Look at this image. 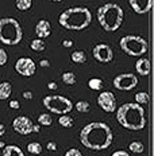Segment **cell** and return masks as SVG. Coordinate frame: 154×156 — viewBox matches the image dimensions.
Wrapping results in <instances>:
<instances>
[{
  "label": "cell",
  "mask_w": 154,
  "mask_h": 156,
  "mask_svg": "<svg viewBox=\"0 0 154 156\" xmlns=\"http://www.w3.org/2000/svg\"><path fill=\"white\" fill-rule=\"evenodd\" d=\"M114 133L111 126L101 121L89 122L80 131V141L85 148L104 151L112 144Z\"/></svg>",
  "instance_id": "6da1fadb"
},
{
  "label": "cell",
  "mask_w": 154,
  "mask_h": 156,
  "mask_svg": "<svg viewBox=\"0 0 154 156\" xmlns=\"http://www.w3.org/2000/svg\"><path fill=\"white\" fill-rule=\"evenodd\" d=\"M116 120L123 128L130 131H141L146 126L145 109L137 102H127L116 110Z\"/></svg>",
  "instance_id": "7a4b0ae2"
},
{
  "label": "cell",
  "mask_w": 154,
  "mask_h": 156,
  "mask_svg": "<svg viewBox=\"0 0 154 156\" xmlns=\"http://www.w3.org/2000/svg\"><path fill=\"white\" fill-rule=\"evenodd\" d=\"M92 22V14L87 7H72L61 12L58 23L66 30L81 31Z\"/></svg>",
  "instance_id": "3957f363"
},
{
  "label": "cell",
  "mask_w": 154,
  "mask_h": 156,
  "mask_svg": "<svg viewBox=\"0 0 154 156\" xmlns=\"http://www.w3.org/2000/svg\"><path fill=\"white\" fill-rule=\"evenodd\" d=\"M124 18L123 8L115 3H107L97 9V20L104 31L114 32L122 26Z\"/></svg>",
  "instance_id": "277c9868"
},
{
  "label": "cell",
  "mask_w": 154,
  "mask_h": 156,
  "mask_svg": "<svg viewBox=\"0 0 154 156\" xmlns=\"http://www.w3.org/2000/svg\"><path fill=\"white\" fill-rule=\"evenodd\" d=\"M22 38H23V30L16 19H0V43L7 44V46H15L21 43Z\"/></svg>",
  "instance_id": "5b68a950"
},
{
  "label": "cell",
  "mask_w": 154,
  "mask_h": 156,
  "mask_svg": "<svg viewBox=\"0 0 154 156\" xmlns=\"http://www.w3.org/2000/svg\"><path fill=\"white\" fill-rule=\"evenodd\" d=\"M120 48L124 54L131 55V57H142L147 53V41L139 35H126L120 39Z\"/></svg>",
  "instance_id": "8992f818"
},
{
  "label": "cell",
  "mask_w": 154,
  "mask_h": 156,
  "mask_svg": "<svg viewBox=\"0 0 154 156\" xmlns=\"http://www.w3.org/2000/svg\"><path fill=\"white\" fill-rule=\"evenodd\" d=\"M42 102H43V106L49 112H53L60 116L68 115L73 109V102L69 98H66V97L58 96V94H55V96H46Z\"/></svg>",
  "instance_id": "52a82bcc"
},
{
  "label": "cell",
  "mask_w": 154,
  "mask_h": 156,
  "mask_svg": "<svg viewBox=\"0 0 154 156\" xmlns=\"http://www.w3.org/2000/svg\"><path fill=\"white\" fill-rule=\"evenodd\" d=\"M114 87L122 92H129L133 90L138 85V77L133 73H122L114 78Z\"/></svg>",
  "instance_id": "ba28073f"
},
{
  "label": "cell",
  "mask_w": 154,
  "mask_h": 156,
  "mask_svg": "<svg viewBox=\"0 0 154 156\" xmlns=\"http://www.w3.org/2000/svg\"><path fill=\"white\" fill-rule=\"evenodd\" d=\"M15 70H16V73L23 77H32L35 74V70H37V65H35V62L31 58L23 57L16 61Z\"/></svg>",
  "instance_id": "9c48e42d"
},
{
  "label": "cell",
  "mask_w": 154,
  "mask_h": 156,
  "mask_svg": "<svg viewBox=\"0 0 154 156\" xmlns=\"http://www.w3.org/2000/svg\"><path fill=\"white\" fill-rule=\"evenodd\" d=\"M92 55L96 61L101 63H108L114 59V51L111 46L106 43H99L92 48Z\"/></svg>",
  "instance_id": "30bf717a"
},
{
  "label": "cell",
  "mask_w": 154,
  "mask_h": 156,
  "mask_svg": "<svg viewBox=\"0 0 154 156\" xmlns=\"http://www.w3.org/2000/svg\"><path fill=\"white\" fill-rule=\"evenodd\" d=\"M97 104L107 113H112L116 110V98L112 92H101L97 97Z\"/></svg>",
  "instance_id": "8fae6325"
},
{
  "label": "cell",
  "mask_w": 154,
  "mask_h": 156,
  "mask_svg": "<svg viewBox=\"0 0 154 156\" xmlns=\"http://www.w3.org/2000/svg\"><path fill=\"white\" fill-rule=\"evenodd\" d=\"M32 121L28 119L27 116H18L12 122V126H14V131L19 135H30L32 133Z\"/></svg>",
  "instance_id": "7c38bea8"
},
{
  "label": "cell",
  "mask_w": 154,
  "mask_h": 156,
  "mask_svg": "<svg viewBox=\"0 0 154 156\" xmlns=\"http://www.w3.org/2000/svg\"><path fill=\"white\" fill-rule=\"evenodd\" d=\"M129 3L134 12H137L138 15L147 14L153 8V0H129Z\"/></svg>",
  "instance_id": "4fadbf2b"
},
{
  "label": "cell",
  "mask_w": 154,
  "mask_h": 156,
  "mask_svg": "<svg viewBox=\"0 0 154 156\" xmlns=\"http://www.w3.org/2000/svg\"><path fill=\"white\" fill-rule=\"evenodd\" d=\"M50 32H51V26L49 23V20H46V19H41V20L37 23V26H35V34H37L38 39H42V41H43L45 38L50 37Z\"/></svg>",
  "instance_id": "5bb4252c"
},
{
  "label": "cell",
  "mask_w": 154,
  "mask_h": 156,
  "mask_svg": "<svg viewBox=\"0 0 154 156\" xmlns=\"http://www.w3.org/2000/svg\"><path fill=\"white\" fill-rule=\"evenodd\" d=\"M135 70L139 76L146 77V76H149L150 71H152V63H150V61L147 59V58L141 57L139 59L135 62Z\"/></svg>",
  "instance_id": "9a60e30c"
},
{
  "label": "cell",
  "mask_w": 154,
  "mask_h": 156,
  "mask_svg": "<svg viewBox=\"0 0 154 156\" xmlns=\"http://www.w3.org/2000/svg\"><path fill=\"white\" fill-rule=\"evenodd\" d=\"M3 156H24V154L18 145H6L3 148Z\"/></svg>",
  "instance_id": "2e32d148"
},
{
  "label": "cell",
  "mask_w": 154,
  "mask_h": 156,
  "mask_svg": "<svg viewBox=\"0 0 154 156\" xmlns=\"http://www.w3.org/2000/svg\"><path fill=\"white\" fill-rule=\"evenodd\" d=\"M12 93V86L9 82H2L0 83V100H7L9 98Z\"/></svg>",
  "instance_id": "e0dca14e"
},
{
  "label": "cell",
  "mask_w": 154,
  "mask_h": 156,
  "mask_svg": "<svg viewBox=\"0 0 154 156\" xmlns=\"http://www.w3.org/2000/svg\"><path fill=\"white\" fill-rule=\"evenodd\" d=\"M70 59H72V62H74V63H85L87 62V55H85L84 51L76 50L70 54Z\"/></svg>",
  "instance_id": "ac0fdd59"
},
{
  "label": "cell",
  "mask_w": 154,
  "mask_h": 156,
  "mask_svg": "<svg viewBox=\"0 0 154 156\" xmlns=\"http://www.w3.org/2000/svg\"><path fill=\"white\" fill-rule=\"evenodd\" d=\"M27 151L30 152L31 155H41L42 154V145L39 144L38 141H32L30 144H27Z\"/></svg>",
  "instance_id": "d6986e66"
},
{
  "label": "cell",
  "mask_w": 154,
  "mask_h": 156,
  "mask_svg": "<svg viewBox=\"0 0 154 156\" xmlns=\"http://www.w3.org/2000/svg\"><path fill=\"white\" fill-rule=\"evenodd\" d=\"M129 149L133 154H142L143 149H145V145H143L142 141H133L129 144Z\"/></svg>",
  "instance_id": "ffe728a7"
},
{
  "label": "cell",
  "mask_w": 154,
  "mask_h": 156,
  "mask_svg": "<svg viewBox=\"0 0 154 156\" xmlns=\"http://www.w3.org/2000/svg\"><path fill=\"white\" fill-rule=\"evenodd\" d=\"M58 124H60L61 126H64V128H72L73 124H74V120L72 119L70 116L64 115V116H61L60 119H58Z\"/></svg>",
  "instance_id": "44dd1931"
},
{
  "label": "cell",
  "mask_w": 154,
  "mask_h": 156,
  "mask_svg": "<svg viewBox=\"0 0 154 156\" xmlns=\"http://www.w3.org/2000/svg\"><path fill=\"white\" fill-rule=\"evenodd\" d=\"M15 5L19 11H27L31 8L32 0H15Z\"/></svg>",
  "instance_id": "7402d4cb"
},
{
  "label": "cell",
  "mask_w": 154,
  "mask_h": 156,
  "mask_svg": "<svg viewBox=\"0 0 154 156\" xmlns=\"http://www.w3.org/2000/svg\"><path fill=\"white\" fill-rule=\"evenodd\" d=\"M61 80H62V82L66 83V85H74V83H76V76H74V73H72V71L64 73Z\"/></svg>",
  "instance_id": "603a6c76"
},
{
  "label": "cell",
  "mask_w": 154,
  "mask_h": 156,
  "mask_svg": "<svg viewBox=\"0 0 154 156\" xmlns=\"http://www.w3.org/2000/svg\"><path fill=\"white\" fill-rule=\"evenodd\" d=\"M51 122H53V119H51V116L49 115V113H42V115L38 116V124L39 125L49 126V125H51Z\"/></svg>",
  "instance_id": "cb8c5ba5"
},
{
  "label": "cell",
  "mask_w": 154,
  "mask_h": 156,
  "mask_svg": "<svg viewBox=\"0 0 154 156\" xmlns=\"http://www.w3.org/2000/svg\"><path fill=\"white\" fill-rule=\"evenodd\" d=\"M30 48L34 51H43L45 48H46V46H45V42L42 41V39H34V41H31L30 43Z\"/></svg>",
  "instance_id": "d4e9b609"
},
{
  "label": "cell",
  "mask_w": 154,
  "mask_h": 156,
  "mask_svg": "<svg viewBox=\"0 0 154 156\" xmlns=\"http://www.w3.org/2000/svg\"><path fill=\"white\" fill-rule=\"evenodd\" d=\"M88 86L92 90H101V87H103V81H101L100 78H91V80L88 81Z\"/></svg>",
  "instance_id": "484cf974"
},
{
  "label": "cell",
  "mask_w": 154,
  "mask_h": 156,
  "mask_svg": "<svg viewBox=\"0 0 154 156\" xmlns=\"http://www.w3.org/2000/svg\"><path fill=\"white\" fill-rule=\"evenodd\" d=\"M149 94H147L146 92H139V93H137L135 94V102L138 104V105L142 106L143 104H147L149 102Z\"/></svg>",
  "instance_id": "4316f807"
},
{
  "label": "cell",
  "mask_w": 154,
  "mask_h": 156,
  "mask_svg": "<svg viewBox=\"0 0 154 156\" xmlns=\"http://www.w3.org/2000/svg\"><path fill=\"white\" fill-rule=\"evenodd\" d=\"M74 108H76V110L80 113H88L91 106H89V102L88 101H78V102H76Z\"/></svg>",
  "instance_id": "83f0119b"
},
{
  "label": "cell",
  "mask_w": 154,
  "mask_h": 156,
  "mask_svg": "<svg viewBox=\"0 0 154 156\" xmlns=\"http://www.w3.org/2000/svg\"><path fill=\"white\" fill-rule=\"evenodd\" d=\"M7 63V53L4 48L0 47V66H4Z\"/></svg>",
  "instance_id": "f1b7e54d"
},
{
  "label": "cell",
  "mask_w": 154,
  "mask_h": 156,
  "mask_svg": "<svg viewBox=\"0 0 154 156\" xmlns=\"http://www.w3.org/2000/svg\"><path fill=\"white\" fill-rule=\"evenodd\" d=\"M65 156H83L80 152V149L77 148H70L66 151V154H65Z\"/></svg>",
  "instance_id": "f546056e"
},
{
  "label": "cell",
  "mask_w": 154,
  "mask_h": 156,
  "mask_svg": "<svg viewBox=\"0 0 154 156\" xmlns=\"http://www.w3.org/2000/svg\"><path fill=\"white\" fill-rule=\"evenodd\" d=\"M9 108L11 109H21V104H19V101H16V100H11V101H9Z\"/></svg>",
  "instance_id": "4dcf8cb0"
},
{
  "label": "cell",
  "mask_w": 154,
  "mask_h": 156,
  "mask_svg": "<svg viewBox=\"0 0 154 156\" xmlns=\"http://www.w3.org/2000/svg\"><path fill=\"white\" fill-rule=\"evenodd\" d=\"M111 156H130V155H129V152H127V151L120 149V151H115Z\"/></svg>",
  "instance_id": "1f68e13d"
},
{
  "label": "cell",
  "mask_w": 154,
  "mask_h": 156,
  "mask_svg": "<svg viewBox=\"0 0 154 156\" xmlns=\"http://www.w3.org/2000/svg\"><path fill=\"white\" fill-rule=\"evenodd\" d=\"M46 147H47L49 151H57V144H55L54 141H49Z\"/></svg>",
  "instance_id": "d6a6232c"
},
{
  "label": "cell",
  "mask_w": 154,
  "mask_h": 156,
  "mask_svg": "<svg viewBox=\"0 0 154 156\" xmlns=\"http://www.w3.org/2000/svg\"><path fill=\"white\" fill-rule=\"evenodd\" d=\"M72 44H73V42L70 41V39H65V41H62V46L64 47H72Z\"/></svg>",
  "instance_id": "836d02e7"
},
{
  "label": "cell",
  "mask_w": 154,
  "mask_h": 156,
  "mask_svg": "<svg viewBox=\"0 0 154 156\" xmlns=\"http://www.w3.org/2000/svg\"><path fill=\"white\" fill-rule=\"evenodd\" d=\"M23 98L31 100V98H32V93L30 92V90H26V92H23Z\"/></svg>",
  "instance_id": "e575fe53"
},
{
  "label": "cell",
  "mask_w": 154,
  "mask_h": 156,
  "mask_svg": "<svg viewBox=\"0 0 154 156\" xmlns=\"http://www.w3.org/2000/svg\"><path fill=\"white\" fill-rule=\"evenodd\" d=\"M39 66H42V67H49V66H50V62H49L47 59H41V62H39Z\"/></svg>",
  "instance_id": "d590c367"
},
{
  "label": "cell",
  "mask_w": 154,
  "mask_h": 156,
  "mask_svg": "<svg viewBox=\"0 0 154 156\" xmlns=\"http://www.w3.org/2000/svg\"><path fill=\"white\" fill-rule=\"evenodd\" d=\"M47 87L50 90H55V89H57V83H55V82H49L47 83Z\"/></svg>",
  "instance_id": "8d00e7d4"
},
{
  "label": "cell",
  "mask_w": 154,
  "mask_h": 156,
  "mask_svg": "<svg viewBox=\"0 0 154 156\" xmlns=\"http://www.w3.org/2000/svg\"><path fill=\"white\" fill-rule=\"evenodd\" d=\"M39 128H41V125L39 124H37V125H32V133H38L39 132Z\"/></svg>",
  "instance_id": "74e56055"
},
{
  "label": "cell",
  "mask_w": 154,
  "mask_h": 156,
  "mask_svg": "<svg viewBox=\"0 0 154 156\" xmlns=\"http://www.w3.org/2000/svg\"><path fill=\"white\" fill-rule=\"evenodd\" d=\"M4 133H6V126H4V124H0V137H2Z\"/></svg>",
  "instance_id": "f35d334b"
},
{
  "label": "cell",
  "mask_w": 154,
  "mask_h": 156,
  "mask_svg": "<svg viewBox=\"0 0 154 156\" xmlns=\"http://www.w3.org/2000/svg\"><path fill=\"white\" fill-rule=\"evenodd\" d=\"M4 147H6V143H4V141H0V148H2V149H3V148H4Z\"/></svg>",
  "instance_id": "ab89813d"
},
{
  "label": "cell",
  "mask_w": 154,
  "mask_h": 156,
  "mask_svg": "<svg viewBox=\"0 0 154 156\" xmlns=\"http://www.w3.org/2000/svg\"><path fill=\"white\" fill-rule=\"evenodd\" d=\"M53 2H55V3H60V2H62V0H53Z\"/></svg>",
  "instance_id": "60d3db41"
}]
</instances>
